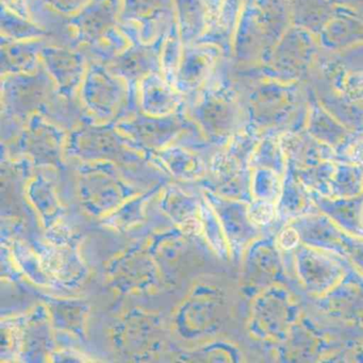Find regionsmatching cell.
Instances as JSON below:
<instances>
[{
  "mask_svg": "<svg viewBox=\"0 0 363 363\" xmlns=\"http://www.w3.org/2000/svg\"><path fill=\"white\" fill-rule=\"evenodd\" d=\"M284 176L267 169H252L250 192L254 199L277 203L281 194Z\"/></svg>",
  "mask_w": 363,
  "mask_h": 363,
  "instance_id": "48",
  "label": "cell"
},
{
  "mask_svg": "<svg viewBox=\"0 0 363 363\" xmlns=\"http://www.w3.org/2000/svg\"><path fill=\"white\" fill-rule=\"evenodd\" d=\"M308 84L323 107L352 133H363V107L335 92L318 74L312 73Z\"/></svg>",
  "mask_w": 363,
  "mask_h": 363,
  "instance_id": "36",
  "label": "cell"
},
{
  "mask_svg": "<svg viewBox=\"0 0 363 363\" xmlns=\"http://www.w3.org/2000/svg\"><path fill=\"white\" fill-rule=\"evenodd\" d=\"M114 124L146 158L171 145L174 140L186 131H201L189 118L186 109L164 116H148L139 109Z\"/></svg>",
  "mask_w": 363,
  "mask_h": 363,
  "instance_id": "9",
  "label": "cell"
},
{
  "mask_svg": "<svg viewBox=\"0 0 363 363\" xmlns=\"http://www.w3.org/2000/svg\"><path fill=\"white\" fill-rule=\"evenodd\" d=\"M246 1L247 0H223L213 22L196 43L218 46L225 58L230 59L233 38Z\"/></svg>",
  "mask_w": 363,
  "mask_h": 363,
  "instance_id": "37",
  "label": "cell"
},
{
  "mask_svg": "<svg viewBox=\"0 0 363 363\" xmlns=\"http://www.w3.org/2000/svg\"><path fill=\"white\" fill-rule=\"evenodd\" d=\"M346 259L363 274V239L348 235L345 243Z\"/></svg>",
  "mask_w": 363,
  "mask_h": 363,
  "instance_id": "54",
  "label": "cell"
},
{
  "mask_svg": "<svg viewBox=\"0 0 363 363\" xmlns=\"http://www.w3.org/2000/svg\"><path fill=\"white\" fill-rule=\"evenodd\" d=\"M293 26L320 35V31L337 14L346 9L330 0H288Z\"/></svg>",
  "mask_w": 363,
  "mask_h": 363,
  "instance_id": "38",
  "label": "cell"
},
{
  "mask_svg": "<svg viewBox=\"0 0 363 363\" xmlns=\"http://www.w3.org/2000/svg\"><path fill=\"white\" fill-rule=\"evenodd\" d=\"M199 224H201V229L203 230L206 240L214 252L223 260H228L230 258L231 252L226 235H225L224 229H223L222 224L214 212L213 208L206 201V199H203L201 203Z\"/></svg>",
  "mask_w": 363,
  "mask_h": 363,
  "instance_id": "45",
  "label": "cell"
},
{
  "mask_svg": "<svg viewBox=\"0 0 363 363\" xmlns=\"http://www.w3.org/2000/svg\"><path fill=\"white\" fill-rule=\"evenodd\" d=\"M335 160H326L311 167L295 169L299 182L311 192L330 196L331 182L335 173Z\"/></svg>",
  "mask_w": 363,
  "mask_h": 363,
  "instance_id": "46",
  "label": "cell"
},
{
  "mask_svg": "<svg viewBox=\"0 0 363 363\" xmlns=\"http://www.w3.org/2000/svg\"><path fill=\"white\" fill-rule=\"evenodd\" d=\"M77 189L84 209L99 216L112 213L139 191L123 179L111 162H84L77 172Z\"/></svg>",
  "mask_w": 363,
  "mask_h": 363,
  "instance_id": "6",
  "label": "cell"
},
{
  "mask_svg": "<svg viewBox=\"0 0 363 363\" xmlns=\"http://www.w3.org/2000/svg\"><path fill=\"white\" fill-rule=\"evenodd\" d=\"M184 44L180 38L177 21L167 31L161 54V74L167 82L175 86L176 76L182 61Z\"/></svg>",
  "mask_w": 363,
  "mask_h": 363,
  "instance_id": "47",
  "label": "cell"
},
{
  "mask_svg": "<svg viewBox=\"0 0 363 363\" xmlns=\"http://www.w3.org/2000/svg\"><path fill=\"white\" fill-rule=\"evenodd\" d=\"M318 41L323 52L327 54L363 45V16L346 8L320 31Z\"/></svg>",
  "mask_w": 363,
  "mask_h": 363,
  "instance_id": "29",
  "label": "cell"
},
{
  "mask_svg": "<svg viewBox=\"0 0 363 363\" xmlns=\"http://www.w3.org/2000/svg\"><path fill=\"white\" fill-rule=\"evenodd\" d=\"M224 54L218 46L194 43L184 46L175 88L186 99L194 96L213 75Z\"/></svg>",
  "mask_w": 363,
  "mask_h": 363,
  "instance_id": "20",
  "label": "cell"
},
{
  "mask_svg": "<svg viewBox=\"0 0 363 363\" xmlns=\"http://www.w3.org/2000/svg\"><path fill=\"white\" fill-rule=\"evenodd\" d=\"M48 39L14 41L0 40V71L1 76L33 73L41 67V52Z\"/></svg>",
  "mask_w": 363,
  "mask_h": 363,
  "instance_id": "35",
  "label": "cell"
},
{
  "mask_svg": "<svg viewBox=\"0 0 363 363\" xmlns=\"http://www.w3.org/2000/svg\"><path fill=\"white\" fill-rule=\"evenodd\" d=\"M88 1L89 0H27V4L44 6L55 13L69 18L77 13Z\"/></svg>",
  "mask_w": 363,
  "mask_h": 363,
  "instance_id": "52",
  "label": "cell"
},
{
  "mask_svg": "<svg viewBox=\"0 0 363 363\" xmlns=\"http://www.w3.org/2000/svg\"><path fill=\"white\" fill-rule=\"evenodd\" d=\"M161 327L156 318L147 314L133 312L118 327L116 333V343L118 350L129 354H142L150 346L159 343Z\"/></svg>",
  "mask_w": 363,
  "mask_h": 363,
  "instance_id": "31",
  "label": "cell"
},
{
  "mask_svg": "<svg viewBox=\"0 0 363 363\" xmlns=\"http://www.w3.org/2000/svg\"><path fill=\"white\" fill-rule=\"evenodd\" d=\"M161 186H162V184H159L158 186L148 191L146 194L129 199L124 205L121 206L118 210L112 212L113 214H110L106 222L109 223L110 226L118 229H125L131 226V225H135V223L143 218V207L146 201L150 197L154 196L160 190Z\"/></svg>",
  "mask_w": 363,
  "mask_h": 363,
  "instance_id": "49",
  "label": "cell"
},
{
  "mask_svg": "<svg viewBox=\"0 0 363 363\" xmlns=\"http://www.w3.org/2000/svg\"><path fill=\"white\" fill-rule=\"evenodd\" d=\"M248 211L255 225L267 230V228L273 227L274 230L277 231V207L275 203L272 201H260L254 199L250 201Z\"/></svg>",
  "mask_w": 363,
  "mask_h": 363,
  "instance_id": "51",
  "label": "cell"
},
{
  "mask_svg": "<svg viewBox=\"0 0 363 363\" xmlns=\"http://www.w3.org/2000/svg\"><path fill=\"white\" fill-rule=\"evenodd\" d=\"M1 37L14 41H30V40H50V33L41 25L30 18H23L7 8L1 6L0 14Z\"/></svg>",
  "mask_w": 363,
  "mask_h": 363,
  "instance_id": "42",
  "label": "cell"
},
{
  "mask_svg": "<svg viewBox=\"0 0 363 363\" xmlns=\"http://www.w3.org/2000/svg\"><path fill=\"white\" fill-rule=\"evenodd\" d=\"M275 233H265L244 252L242 290L250 298L274 284L286 282V261L278 247Z\"/></svg>",
  "mask_w": 363,
  "mask_h": 363,
  "instance_id": "11",
  "label": "cell"
},
{
  "mask_svg": "<svg viewBox=\"0 0 363 363\" xmlns=\"http://www.w3.org/2000/svg\"><path fill=\"white\" fill-rule=\"evenodd\" d=\"M147 159L182 182L203 180L209 171V165L196 152L179 144H171L150 155Z\"/></svg>",
  "mask_w": 363,
  "mask_h": 363,
  "instance_id": "30",
  "label": "cell"
},
{
  "mask_svg": "<svg viewBox=\"0 0 363 363\" xmlns=\"http://www.w3.org/2000/svg\"><path fill=\"white\" fill-rule=\"evenodd\" d=\"M298 233L301 242L310 247L344 257L348 233L322 212H310L289 223Z\"/></svg>",
  "mask_w": 363,
  "mask_h": 363,
  "instance_id": "23",
  "label": "cell"
},
{
  "mask_svg": "<svg viewBox=\"0 0 363 363\" xmlns=\"http://www.w3.org/2000/svg\"><path fill=\"white\" fill-rule=\"evenodd\" d=\"M301 309L284 284H274L252 298L248 329L256 339L284 343L298 322Z\"/></svg>",
  "mask_w": 363,
  "mask_h": 363,
  "instance_id": "7",
  "label": "cell"
},
{
  "mask_svg": "<svg viewBox=\"0 0 363 363\" xmlns=\"http://www.w3.org/2000/svg\"><path fill=\"white\" fill-rule=\"evenodd\" d=\"M118 26L130 43L122 54L106 65L114 75L124 79L130 90H139L140 82L146 76L161 74V54L167 33L146 43L140 38L137 27L123 23Z\"/></svg>",
  "mask_w": 363,
  "mask_h": 363,
  "instance_id": "13",
  "label": "cell"
},
{
  "mask_svg": "<svg viewBox=\"0 0 363 363\" xmlns=\"http://www.w3.org/2000/svg\"><path fill=\"white\" fill-rule=\"evenodd\" d=\"M110 276L122 291L142 290L157 281L154 259L133 248L116 259L110 267Z\"/></svg>",
  "mask_w": 363,
  "mask_h": 363,
  "instance_id": "28",
  "label": "cell"
},
{
  "mask_svg": "<svg viewBox=\"0 0 363 363\" xmlns=\"http://www.w3.org/2000/svg\"><path fill=\"white\" fill-rule=\"evenodd\" d=\"M318 211L328 216L342 230L363 239V194L356 197H329L311 192Z\"/></svg>",
  "mask_w": 363,
  "mask_h": 363,
  "instance_id": "33",
  "label": "cell"
},
{
  "mask_svg": "<svg viewBox=\"0 0 363 363\" xmlns=\"http://www.w3.org/2000/svg\"><path fill=\"white\" fill-rule=\"evenodd\" d=\"M322 54L315 35L292 25L264 62L257 67L239 69L286 84L306 82L315 69Z\"/></svg>",
  "mask_w": 363,
  "mask_h": 363,
  "instance_id": "4",
  "label": "cell"
},
{
  "mask_svg": "<svg viewBox=\"0 0 363 363\" xmlns=\"http://www.w3.org/2000/svg\"><path fill=\"white\" fill-rule=\"evenodd\" d=\"M277 229L288 225L292 220L316 211L310 191L299 182L294 167L289 164L284 175L281 194L277 203Z\"/></svg>",
  "mask_w": 363,
  "mask_h": 363,
  "instance_id": "34",
  "label": "cell"
},
{
  "mask_svg": "<svg viewBox=\"0 0 363 363\" xmlns=\"http://www.w3.org/2000/svg\"><path fill=\"white\" fill-rule=\"evenodd\" d=\"M201 201L193 195L184 192L177 186H169L163 191L160 208L174 222L182 226L191 225L197 220Z\"/></svg>",
  "mask_w": 363,
  "mask_h": 363,
  "instance_id": "39",
  "label": "cell"
},
{
  "mask_svg": "<svg viewBox=\"0 0 363 363\" xmlns=\"http://www.w3.org/2000/svg\"><path fill=\"white\" fill-rule=\"evenodd\" d=\"M362 194L363 164L335 160L329 197H356Z\"/></svg>",
  "mask_w": 363,
  "mask_h": 363,
  "instance_id": "44",
  "label": "cell"
},
{
  "mask_svg": "<svg viewBox=\"0 0 363 363\" xmlns=\"http://www.w3.org/2000/svg\"><path fill=\"white\" fill-rule=\"evenodd\" d=\"M121 11L122 0H89L77 13L65 18L52 43L86 50L118 28Z\"/></svg>",
  "mask_w": 363,
  "mask_h": 363,
  "instance_id": "10",
  "label": "cell"
},
{
  "mask_svg": "<svg viewBox=\"0 0 363 363\" xmlns=\"http://www.w3.org/2000/svg\"><path fill=\"white\" fill-rule=\"evenodd\" d=\"M278 247L284 254H292L301 242L298 233L290 225H284L275 233Z\"/></svg>",
  "mask_w": 363,
  "mask_h": 363,
  "instance_id": "53",
  "label": "cell"
},
{
  "mask_svg": "<svg viewBox=\"0 0 363 363\" xmlns=\"http://www.w3.org/2000/svg\"><path fill=\"white\" fill-rule=\"evenodd\" d=\"M248 124L262 133L297 131L306 127L308 101L305 82H286L261 77L231 65Z\"/></svg>",
  "mask_w": 363,
  "mask_h": 363,
  "instance_id": "1",
  "label": "cell"
},
{
  "mask_svg": "<svg viewBox=\"0 0 363 363\" xmlns=\"http://www.w3.org/2000/svg\"><path fill=\"white\" fill-rule=\"evenodd\" d=\"M54 326L62 330L71 331L82 337L84 331V320L88 306L79 301H58L48 303Z\"/></svg>",
  "mask_w": 363,
  "mask_h": 363,
  "instance_id": "43",
  "label": "cell"
},
{
  "mask_svg": "<svg viewBox=\"0 0 363 363\" xmlns=\"http://www.w3.org/2000/svg\"><path fill=\"white\" fill-rule=\"evenodd\" d=\"M189 362H241L239 348L228 342H214L182 357Z\"/></svg>",
  "mask_w": 363,
  "mask_h": 363,
  "instance_id": "50",
  "label": "cell"
},
{
  "mask_svg": "<svg viewBox=\"0 0 363 363\" xmlns=\"http://www.w3.org/2000/svg\"><path fill=\"white\" fill-rule=\"evenodd\" d=\"M305 86L308 101L306 130L320 143L333 148L337 157L356 137L357 133L346 128L323 107L313 89L307 82H305Z\"/></svg>",
  "mask_w": 363,
  "mask_h": 363,
  "instance_id": "24",
  "label": "cell"
},
{
  "mask_svg": "<svg viewBox=\"0 0 363 363\" xmlns=\"http://www.w3.org/2000/svg\"><path fill=\"white\" fill-rule=\"evenodd\" d=\"M1 6L9 9L10 11L23 16V18H30L27 0H1Z\"/></svg>",
  "mask_w": 363,
  "mask_h": 363,
  "instance_id": "55",
  "label": "cell"
},
{
  "mask_svg": "<svg viewBox=\"0 0 363 363\" xmlns=\"http://www.w3.org/2000/svg\"><path fill=\"white\" fill-rule=\"evenodd\" d=\"M358 361H363V350H361L360 354H359Z\"/></svg>",
  "mask_w": 363,
  "mask_h": 363,
  "instance_id": "57",
  "label": "cell"
},
{
  "mask_svg": "<svg viewBox=\"0 0 363 363\" xmlns=\"http://www.w3.org/2000/svg\"><path fill=\"white\" fill-rule=\"evenodd\" d=\"M250 167L252 169H272L280 176L286 174L288 161L280 144V133L275 131L263 133L250 159Z\"/></svg>",
  "mask_w": 363,
  "mask_h": 363,
  "instance_id": "40",
  "label": "cell"
},
{
  "mask_svg": "<svg viewBox=\"0 0 363 363\" xmlns=\"http://www.w3.org/2000/svg\"><path fill=\"white\" fill-rule=\"evenodd\" d=\"M41 62L54 80L57 93L67 101H79L77 94L88 69V55L48 41L41 52Z\"/></svg>",
  "mask_w": 363,
  "mask_h": 363,
  "instance_id": "17",
  "label": "cell"
},
{
  "mask_svg": "<svg viewBox=\"0 0 363 363\" xmlns=\"http://www.w3.org/2000/svg\"><path fill=\"white\" fill-rule=\"evenodd\" d=\"M267 33L255 0H247L233 38L230 61L235 67H257L267 55Z\"/></svg>",
  "mask_w": 363,
  "mask_h": 363,
  "instance_id": "21",
  "label": "cell"
},
{
  "mask_svg": "<svg viewBox=\"0 0 363 363\" xmlns=\"http://www.w3.org/2000/svg\"><path fill=\"white\" fill-rule=\"evenodd\" d=\"M209 177L203 188L229 199L252 201V169L238 160L224 148L216 152L209 164Z\"/></svg>",
  "mask_w": 363,
  "mask_h": 363,
  "instance_id": "22",
  "label": "cell"
},
{
  "mask_svg": "<svg viewBox=\"0 0 363 363\" xmlns=\"http://www.w3.org/2000/svg\"><path fill=\"white\" fill-rule=\"evenodd\" d=\"M27 195L33 207L42 216L44 224L46 226L52 225L61 211L52 182L42 174H38L29 184Z\"/></svg>",
  "mask_w": 363,
  "mask_h": 363,
  "instance_id": "41",
  "label": "cell"
},
{
  "mask_svg": "<svg viewBox=\"0 0 363 363\" xmlns=\"http://www.w3.org/2000/svg\"><path fill=\"white\" fill-rule=\"evenodd\" d=\"M203 195L222 224L231 257L241 258L246 248L265 233L250 218L248 211L250 203L222 196L208 189H205Z\"/></svg>",
  "mask_w": 363,
  "mask_h": 363,
  "instance_id": "16",
  "label": "cell"
},
{
  "mask_svg": "<svg viewBox=\"0 0 363 363\" xmlns=\"http://www.w3.org/2000/svg\"><path fill=\"white\" fill-rule=\"evenodd\" d=\"M223 0H174L184 46L196 43L209 28Z\"/></svg>",
  "mask_w": 363,
  "mask_h": 363,
  "instance_id": "27",
  "label": "cell"
},
{
  "mask_svg": "<svg viewBox=\"0 0 363 363\" xmlns=\"http://www.w3.org/2000/svg\"><path fill=\"white\" fill-rule=\"evenodd\" d=\"M3 118L28 121L35 113H44L57 95L56 84L43 65L27 74L1 76Z\"/></svg>",
  "mask_w": 363,
  "mask_h": 363,
  "instance_id": "8",
  "label": "cell"
},
{
  "mask_svg": "<svg viewBox=\"0 0 363 363\" xmlns=\"http://www.w3.org/2000/svg\"><path fill=\"white\" fill-rule=\"evenodd\" d=\"M280 144L286 161L295 169L311 167L322 161L337 160L335 150L314 139L306 128L281 133Z\"/></svg>",
  "mask_w": 363,
  "mask_h": 363,
  "instance_id": "32",
  "label": "cell"
},
{
  "mask_svg": "<svg viewBox=\"0 0 363 363\" xmlns=\"http://www.w3.org/2000/svg\"><path fill=\"white\" fill-rule=\"evenodd\" d=\"M314 73L335 92L363 107V45L343 52H323Z\"/></svg>",
  "mask_w": 363,
  "mask_h": 363,
  "instance_id": "15",
  "label": "cell"
},
{
  "mask_svg": "<svg viewBox=\"0 0 363 363\" xmlns=\"http://www.w3.org/2000/svg\"><path fill=\"white\" fill-rule=\"evenodd\" d=\"M320 305L337 318L363 323V274L350 264L342 281L320 297Z\"/></svg>",
  "mask_w": 363,
  "mask_h": 363,
  "instance_id": "25",
  "label": "cell"
},
{
  "mask_svg": "<svg viewBox=\"0 0 363 363\" xmlns=\"http://www.w3.org/2000/svg\"><path fill=\"white\" fill-rule=\"evenodd\" d=\"M175 22L174 0H122L120 23L137 27L146 43L164 35Z\"/></svg>",
  "mask_w": 363,
  "mask_h": 363,
  "instance_id": "19",
  "label": "cell"
},
{
  "mask_svg": "<svg viewBox=\"0 0 363 363\" xmlns=\"http://www.w3.org/2000/svg\"><path fill=\"white\" fill-rule=\"evenodd\" d=\"M65 154L84 162L133 164L143 160V154L133 147L114 123L96 124L86 118L67 138Z\"/></svg>",
  "mask_w": 363,
  "mask_h": 363,
  "instance_id": "5",
  "label": "cell"
},
{
  "mask_svg": "<svg viewBox=\"0 0 363 363\" xmlns=\"http://www.w3.org/2000/svg\"><path fill=\"white\" fill-rule=\"evenodd\" d=\"M297 279L311 296L320 298L328 294L343 279L350 264L348 259L310 247L301 243L292 252Z\"/></svg>",
  "mask_w": 363,
  "mask_h": 363,
  "instance_id": "12",
  "label": "cell"
},
{
  "mask_svg": "<svg viewBox=\"0 0 363 363\" xmlns=\"http://www.w3.org/2000/svg\"><path fill=\"white\" fill-rule=\"evenodd\" d=\"M186 112L201 135L216 147H225L247 125L245 108L231 75L230 59L223 58L207 84L186 99Z\"/></svg>",
  "mask_w": 363,
  "mask_h": 363,
  "instance_id": "2",
  "label": "cell"
},
{
  "mask_svg": "<svg viewBox=\"0 0 363 363\" xmlns=\"http://www.w3.org/2000/svg\"><path fill=\"white\" fill-rule=\"evenodd\" d=\"M78 99L86 116L94 122L116 123L140 109L139 90H130L107 65L94 60H89Z\"/></svg>",
  "mask_w": 363,
  "mask_h": 363,
  "instance_id": "3",
  "label": "cell"
},
{
  "mask_svg": "<svg viewBox=\"0 0 363 363\" xmlns=\"http://www.w3.org/2000/svg\"><path fill=\"white\" fill-rule=\"evenodd\" d=\"M139 107L148 116H169L186 109V97L167 82L162 74H150L140 82Z\"/></svg>",
  "mask_w": 363,
  "mask_h": 363,
  "instance_id": "26",
  "label": "cell"
},
{
  "mask_svg": "<svg viewBox=\"0 0 363 363\" xmlns=\"http://www.w3.org/2000/svg\"><path fill=\"white\" fill-rule=\"evenodd\" d=\"M224 307L223 293L216 286H196L176 315V328L186 339L211 335L220 326Z\"/></svg>",
  "mask_w": 363,
  "mask_h": 363,
  "instance_id": "14",
  "label": "cell"
},
{
  "mask_svg": "<svg viewBox=\"0 0 363 363\" xmlns=\"http://www.w3.org/2000/svg\"><path fill=\"white\" fill-rule=\"evenodd\" d=\"M330 1L340 7L354 10L363 16V0H330Z\"/></svg>",
  "mask_w": 363,
  "mask_h": 363,
  "instance_id": "56",
  "label": "cell"
},
{
  "mask_svg": "<svg viewBox=\"0 0 363 363\" xmlns=\"http://www.w3.org/2000/svg\"><path fill=\"white\" fill-rule=\"evenodd\" d=\"M65 137L60 128L41 113L33 114L25 123L16 150L33 159L35 164H61Z\"/></svg>",
  "mask_w": 363,
  "mask_h": 363,
  "instance_id": "18",
  "label": "cell"
}]
</instances>
